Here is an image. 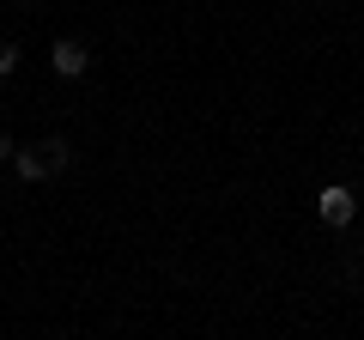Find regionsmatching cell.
Returning <instances> with one entry per match:
<instances>
[{"label":"cell","instance_id":"6da1fadb","mask_svg":"<svg viewBox=\"0 0 364 340\" xmlns=\"http://www.w3.org/2000/svg\"><path fill=\"white\" fill-rule=\"evenodd\" d=\"M49 67H55V79H79L91 67V49L79 37H55V49H49Z\"/></svg>","mask_w":364,"mask_h":340},{"label":"cell","instance_id":"7a4b0ae2","mask_svg":"<svg viewBox=\"0 0 364 340\" xmlns=\"http://www.w3.org/2000/svg\"><path fill=\"white\" fill-rule=\"evenodd\" d=\"M316 213H322V225H352L358 201H352V188H346V183H328L322 195H316Z\"/></svg>","mask_w":364,"mask_h":340},{"label":"cell","instance_id":"3957f363","mask_svg":"<svg viewBox=\"0 0 364 340\" xmlns=\"http://www.w3.org/2000/svg\"><path fill=\"white\" fill-rule=\"evenodd\" d=\"M13 170L25 176V183H43V176H55V164H49V152H43V146H18V152H13Z\"/></svg>","mask_w":364,"mask_h":340},{"label":"cell","instance_id":"277c9868","mask_svg":"<svg viewBox=\"0 0 364 340\" xmlns=\"http://www.w3.org/2000/svg\"><path fill=\"white\" fill-rule=\"evenodd\" d=\"M18 73V43H0V79Z\"/></svg>","mask_w":364,"mask_h":340},{"label":"cell","instance_id":"5b68a950","mask_svg":"<svg viewBox=\"0 0 364 340\" xmlns=\"http://www.w3.org/2000/svg\"><path fill=\"white\" fill-rule=\"evenodd\" d=\"M43 152H49L55 170H67V158H73V152H67V140H43Z\"/></svg>","mask_w":364,"mask_h":340},{"label":"cell","instance_id":"8992f818","mask_svg":"<svg viewBox=\"0 0 364 340\" xmlns=\"http://www.w3.org/2000/svg\"><path fill=\"white\" fill-rule=\"evenodd\" d=\"M13 152H18V146H13V140H6V134H0V164H6V158H13Z\"/></svg>","mask_w":364,"mask_h":340}]
</instances>
